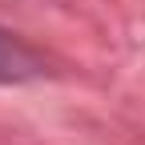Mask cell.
<instances>
[{
  "label": "cell",
  "instance_id": "1",
  "mask_svg": "<svg viewBox=\"0 0 145 145\" xmlns=\"http://www.w3.org/2000/svg\"><path fill=\"white\" fill-rule=\"evenodd\" d=\"M48 72V61L40 48H32L24 36L0 28V85H28Z\"/></svg>",
  "mask_w": 145,
  "mask_h": 145
}]
</instances>
